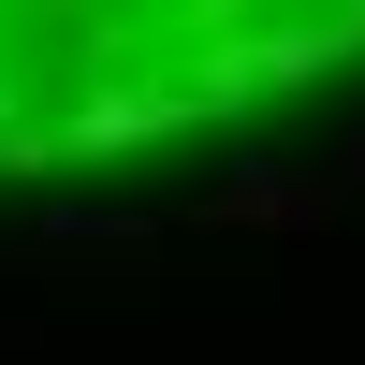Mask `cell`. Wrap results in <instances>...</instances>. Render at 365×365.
<instances>
[{"mask_svg": "<svg viewBox=\"0 0 365 365\" xmlns=\"http://www.w3.org/2000/svg\"><path fill=\"white\" fill-rule=\"evenodd\" d=\"M351 175H365V146H351Z\"/></svg>", "mask_w": 365, "mask_h": 365, "instance_id": "7a4b0ae2", "label": "cell"}, {"mask_svg": "<svg viewBox=\"0 0 365 365\" xmlns=\"http://www.w3.org/2000/svg\"><path fill=\"white\" fill-rule=\"evenodd\" d=\"M322 205H336V190H292V175H234V190H220V220H322Z\"/></svg>", "mask_w": 365, "mask_h": 365, "instance_id": "6da1fadb", "label": "cell"}]
</instances>
